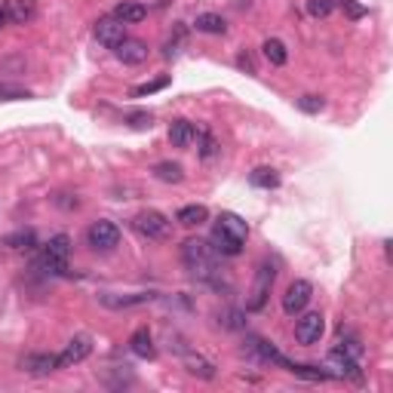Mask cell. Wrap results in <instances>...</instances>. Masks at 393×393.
Listing matches in <instances>:
<instances>
[{
	"mask_svg": "<svg viewBox=\"0 0 393 393\" xmlns=\"http://www.w3.org/2000/svg\"><path fill=\"white\" fill-rule=\"evenodd\" d=\"M182 264L188 268L191 277L200 280V283H206V286H212V289H221L225 268H221L218 252H215L212 243L197 240V236L184 240L182 243Z\"/></svg>",
	"mask_w": 393,
	"mask_h": 393,
	"instance_id": "1",
	"label": "cell"
},
{
	"mask_svg": "<svg viewBox=\"0 0 393 393\" xmlns=\"http://www.w3.org/2000/svg\"><path fill=\"white\" fill-rule=\"evenodd\" d=\"M249 236V225L234 212H221L218 221H215V231H212V246L218 255L236 258L243 252V243Z\"/></svg>",
	"mask_w": 393,
	"mask_h": 393,
	"instance_id": "2",
	"label": "cell"
},
{
	"mask_svg": "<svg viewBox=\"0 0 393 393\" xmlns=\"http://www.w3.org/2000/svg\"><path fill=\"white\" fill-rule=\"evenodd\" d=\"M132 227H136V234L145 236V240H166L169 231H173V221L157 209H145L132 218Z\"/></svg>",
	"mask_w": 393,
	"mask_h": 393,
	"instance_id": "3",
	"label": "cell"
},
{
	"mask_svg": "<svg viewBox=\"0 0 393 393\" xmlns=\"http://www.w3.org/2000/svg\"><path fill=\"white\" fill-rule=\"evenodd\" d=\"M273 280H277V264L273 262H262L255 271V286H252L249 298H246V310H264L268 304V295L273 289Z\"/></svg>",
	"mask_w": 393,
	"mask_h": 393,
	"instance_id": "4",
	"label": "cell"
},
{
	"mask_svg": "<svg viewBox=\"0 0 393 393\" xmlns=\"http://www.w3.org/2000/svg\"><path fill=\"white\" fill-rule=\"evenodd\" d=\"M326 375L329 378H347V381H362V369H360V360L351 357V353H344L341 347L335 351H329V357H326Z\"/></svg>",
	"mask_w": 393,
	"mask_h": 393,
	"instance_id": "5",
	"label": "cell"
},
{
	"mask_svg": "<svg viewBox=\"0 0 393 393\" xmlns=\"http://www.w3.org/2000/svg\"><path fill=\"white\" fill-rule=\"evenodd\" d=\"M86 243L95 249V252H111L120 243V227L114 225V221L108 218H99L90 225V231H86Z\"/></svg>",
	"mask_w": 393,
	"mask_h": 393,
	"instance_id": "6",
	"label": "cell"
},
{
	"mask_svg": "<svg viewBox=\"0 0 393 393\" xmlns=\"http://www.w3.org/2000/svg\"><path fill=\"white\" fill-rule=\"evenodd\" d=\"M323 332H326V320H323V314L320 310H310V314H298V323H295V341L304 347H310V344H316V341L323 338Z\"/></svg>",
	"mask_w": 393,
	"mask_h": 393,
	"instance_id": "7",
	"label": "cell"
},
{
	"mask_svg": "<svg viewBox=\"0 0 393 393\" xmlns=\"http://www.w3.org/2000/svg\"><path fill=\"white\" fill-rule=\"evenodd\" d=\"M310 298H314V286L307 283V280H292L283 295V314L286 316H298L304 307L310 304Z\"/></svg>",
	"mask_w": 393,
	"mask_h": 393,
	"instance_id": "8",
	"label": "cell"
},
{
	"mask_svg": "<svg viewBox=\"0 0 393 393\" xmlns=\"http://www.w3.org/2000/svg\"><path fill=\"white\" fill-rule=\"evenodd\" d=\"M93 34H95V40H99L105 49H117L126 40V25H123V22H117L114 16H105V19L95 22Z\"/></svg>",
	"mask_w": 393,
	"mask_h": 393,
	"instance_id": "9",
	"label": "cell"
},
{
	"mask_svg": "<svg viewBox=\"0 0 393 393\" xmlns=\"http://www.w3.org/2000/svg\"><path fill=\"white\" fill-rule=\"evenodd\" d=\"M93 353V338L90 335H77L65 344V351L58 353V369H68L74 362H83Z\"/></svg>",
	"mask_w": 393,
	"mask_h": 393,
	"instance_id": "10",
	"label": "cell"
},
{
	"mask_svg": "<svg viewBox=\"0 0 393 393\" xmlns=\"http://www.w3.org/2000/svg\"><path fill=\"white\" fill-rule=\"evenodd\" d=\"M56 369H58L56 353H28V357L22 360V372H28L34 378H47V375H53Z\"/></svg>",
	"mask_w": 393,
	"mask_h": 393,
	"instance_id": "11",
	"label": "cell"
},
{
	"mask_svg": "<svg viewBox=\"0 0 393 393\" xmlns=\"http://www.w3.org/2000/svg\"><path fill=\"white\" fill-rule=\"evenodd\" d=\"M6 10V19L13 25H28V22L37 19V3L34 0H0Z\"/></svg>",
	"mask_w": 393,
	"mask_h": 393,
	"instance_id": "12",
	"label": "cell"
},
{
	"mask_svg": "<svg viewBox=\"0 0 393 393\" xmlns=\"http://www.w3.org/2000/svg\"><path fill=\"white\" fill-rule=\"evenodd\" d=\"M117 58H120L123 65H142L147 58V43L145 40H136V37H126L120 47L114 49Z\"/></svg>",
	"mask_w": 393,
	"mask_h": 393,
	"instance_id": "13",
	"label": "cell"
},
{
	"mask_svg": "<svg viewBox=\"0 0 393 393\" xmlns=\"http://www.w3.org/2000/svg\"><path fill=\"white\" fill-rule=\"evenodd\" d=\"M182 362H184V369H188L191 375L203 378V381H212L215 378V362H209L206 357H200V353H194V351H182Z\"/></svg>",
	"mask_w": 393,
	"mask_h": 393,
	"instance_id": "14",
	"label": "cell"
},
{
	"mask_svg": "<svg viewBox=\"0 0 393 393\" xmlns=\"http://www.w3.org/2000/svg\"><path fill=\"white\" fill-rule=\"evenodd\" d=\"M197 138V129L191 120H184V117H179V120L169 123V142H173V147H191Z\"/></svg>",
	"mask_w": 393,
	"mask_h": 393,
	"instance_id": "15",
	"label": "cell"
},
{
	"mask_svg": "<svg viewBox=\"0 0 393 393\" xmlns=\"http://www.w3.org/2000/svg\"><path fill=\"white\" fill-rule=\"evenodd\" d=\"M114 19L123 22V25H138V22L147 19V6L136 3V0H126V3L114 6Z\"/></svg>",
	"mask_w": 393,
	"mask_h": 393,
	"instance_id": "16",
	"label": "cell"
},
{
	"mask_svg": "<svg viewBox=\"0 0 393 393\" xmlns=\"http://www.w3.org/2000/svg\"><path fill=\"white\" fill-rule=\"evenodd\" d=\"M129 351L136 353V357H142V360H154V357H157V347H154L151 332H147V329H136V332H132Z\"/></svg>",
	"mask_w": 393,
	"mask_h": 393,
	"instance_id": "17",
	"label": "cell"
},
{
	"mask_svg": "<svg viewBox=\"0 0 393 393\" xmlns=\"http://www.w3.org/2000/svg\"><path fill=\"white\" fill-rule=\"evenodd\" d=\"M206 218H209V209H206V206H200V203L182 206V209L175 212V221L184 225V227H197V225H203Z\"/></svg>",
	"mask_w": 393,
	"mask_h": 393,
	"instance_id": "18",
	"label": "cell"
},
{
	"mask_svg": "<svg viewBox=\"0 0 393 393\" xmlns=\"http://www.w3.org/2000/svg\"><path fill=\"white\" fill-rule=\"evenodd\" d=\"M249 184L252 188H264V191L280 188V173L277 169H271V166H258V169H252L249 173Z\"/></svg>",
	"mask_w": 393,
	"mask_h": 393,
	"instance_id": "19",
	"label": "cell"
},
{
	"mask_svg": "<svg viewBox=\"0 0 393 393\" xmlns=\"http://www.w3.org/2000/svg\"><path fill=\"white\" fill-rule=\"evenodd\" d=\"M262 49H264V58H268L271 65H277V68H283V65L289 62V49H286V43H283V40H277V37H268Z\"/></svg>",
	"mask_w": 393,
	"mask_h": 393,
	"instance_id": "20",
	"label": "cell"
},
{
	"mask_svg": "<svg viewBox=\"0 0 393 393\" xmlns=\"http://www.w3.org/2000/svg\"><path fill=\"white\" fill-rule=\"evenodd\" d=\"M154 179H160V182H166V184H179L184 179V169H182V163L163 160V163L154 166Z\"/></svg>",
	"mask_w": 393,
	"mask_h": 393,
	"instance_id": "21",
	"label": "cell"
},
{
	"mask_svg": "<svg viewBox=\"0 0 393 393\" xmlns=\"http://www.w3.org/2000/svg\"><path fill=\"white\" fill-rule=\"evenodd\" d=\"M194 28H197V31H203V34H225L227 31V22L221 16H215V13H203V16H197Z\"/></svg>",
	"mask_w": 393,
	"mask_h": 393,
	"instance_id": "22",
	"label": "cell"
},
{
	"mask_svg": "<svg viewBox=\"0 0 393 393\" xmlns=\"http://www.w3.org/2000/svg\"><path fill=\"white\" fill-rule=\"evenodd\" d=\"M154 295H147V292H136V295H123V298H114V295H102V304H108V307H136V304H145V301H151Z\"/></svg>",
	"mask_w": 393,
	"mask_h": 393,
	"instance_id": "23",
	"label": "cell"
},
{
	"mask_svg": "<svg viewBox=\"0 0 393 393\" xmlns=\"http://www.w3.org/2000/svg\"><path fill=\"white\" fill-rule=\"evenodd\" d=\"M43 252H49V255H56V258H68L71 255V236L68 234L49 236V243L43 246Z\"/></svg>",
	"mask_w": 393,
	"mask_h": 393,
	"instance_id": "24",
	"label": "cell"
},
{
	"mask_svg": "<svg viewBox=\"0 0 393 393\" xmlns=\"http://www.w3.org/2000/svg\"><path fill=\"white\" fill-rule=\"evenodd\" d=\"M3 246L10 249H37V234L34 231H16L3 240Z\"/></svg>",
	"mask_w": 393,
	"mask_h": 393,
	"instance_id": "25",
	"label": "cell"
},
{
	"mask_svg": "<svg viewBox=\"0 0 393 393\" xmlns=\"http://www.w3.org/2000/svg\"><path fill=\"white\" fill-rule=\"evenodd\" d=\"M197 136H200V157H203V160H212L215 154H218V142L212 138L209 129H200Z\"/></svg>",
	"mask_w": 393,
	"mask_h": 393,
	"instance_id": "26",
	"label": "cell"
},
{
	"mask_svg": "<svg viewBox=\"0 0 393 393\" xmlns=\"http://www.w3.org/2000/svg\"><path fill=\"white\" fill-rule=\"evenodd\" d=\"M166 86H169V77H157V80H151V83L136 86V90H132V99H145V95H154V93L166 90Z\"/></svg>",
	"mask_w": 393,
	"mask_h": 393,
	"instance_id": "27",
	"label": "cell"
},
{
	"mask_svg": "<svg viewBox=\"0 0 393 393\" xmlns=\"http://www.w3.org/2000/svg\"><path fill=\"white\" fill-rule=\"evenodd\" d=\"M218 320L225 329H234V332H240V329H246V323H243V310H221L218 314Z\"/></svg>",
	"mask_w": 393,
	"mask_h": 393,
	"instance_id": "28",
	"label": "cell"
},
{
	"mask_svg": "<svg viewBox=\"0 0 393 393\" xmlns=\"http://www.w3.org/2000/svg\"><path fill=\"white\" fill-rule=\"evenodd\" d=\"M295 105H298L304 114H320L326 108V99H320V95H301V99H295Z\"/></svg>",
	"mask_w": 393,
	"mask_h": 393,
	"instance_id": "29",
	"label": "cell"
},
{
	"mask_svg": "<svg viewBox=\"0 0 393 393\" xmlns=\"http://www.w3.org/2000/svg\"><path fill=\"white\" fill-rule=\"evenodd\" d=\"M332 10H335V0H307V13L314 19H326Z\"/></svg>",
	"mask_w": 393,
	"mask_h": 393,
	"instance_id": "30",
	"label": "cell"
},
{
	"mask_svg": "<svg viewBox=\"0 0 393 393\" xmlns=\"http://www.w3.org/2000/svg\"><path fill=\"white\" fill-rule=\"evenodd\" d=\"M335 6H341V10L347 13V19H353V22H357V19H362V16H366V13H369L362 3H357V0H335Z\"/></svg>",
	"mask_w": 393,
	"mask_h": 393,
	"instance_id": "31",
	"label": "cell"
},
{
	"mask_svg": "<svg viewBox=\"0 0 393 393\" xmlns=\"http://www.w3.org/2000/svg\"><path fill=\"white\" fill-rule=\"evenodd\" d=\"M126 120H129V126H136V129H151L154 117L147 111H132V114H126Z\"/></svg>",
	"mask_w": 393,
	"mask_h": 393,
	"instance_id": "32",
	"label": "cell"
},
{
	"mask_svg": "<svg viewBox=\"0 0 393 393\" xmlns=\"http://www.w3.org/2000/svg\"><path fill=\"white\" fill-rule=\"evenodd\" d=\"M0 99L19 102V99H31V93H28V90H19V86H10V83H0Z\"/></svg>",
	"mask_w": 393,
	"mask_h": 393,
	"instance_id": "33",
	"label": "cell"
},
{
	"mask_svg": "<svg viewBox=\"0 0 393 393\" xmlns=\"http://www.w3.org/2000/svg\"><path fill=\"white\" fill-rule=\"evenodd\" d=\"M341 351H344V353H351V357H357V360H362V344H360V338H341Z\"/></svg>",
	"mask_w": 393,
	"mask_h": 393,
	"instance_id": "34",
	"label": "cell"
},
{
	"mask_svg": "<svg viewBox=\"0 0 393 393\" xmlns=\"http://www.w3.org/2000/svg\"><path fill=\"white\" fill-rule=\"evenodd\" d=\"M53 203L58 206V209H68V212H71V209H77V206H80V200H77V197H71V194H58Z\"/></svg>",
	"mask_w": 393,
	"mask_h": 393,
	"instance_id": "35",
	"label": "cell"
},
{
	"mask_svg": "<svg viewBox=\"0 0 393 393\" xmlns=\"http://www.w3.org/2000/svg\"><path fill=\"white\" fill-rule=\"evenodd\" d=\"M236 65H240V68H243V71H249V74H255V65H252V58H249L246 53H243L240 58H236Z\"/></svg>",
	"mask_w": 393,
	"mask_h": 393,
	"instance_id": "36",
	"label": "cell"
},
{
	"mask_svg": "<svg viewBox=\"0 0 393 393\" xmlns=\"http://www.w3.org/2000/svg\"><path fill=\"white\" fill-rule=\"evenodd\" d=\"M6 22H10V19H6V10H3V3H0V28H3Z\"/></svg>",
	"mask_w": 393,
	"mask_h": 393,
	"instance_id": "37",
	"label": "cell"
}]
</instances>
